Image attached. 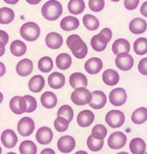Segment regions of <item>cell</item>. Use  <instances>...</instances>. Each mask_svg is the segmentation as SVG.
<instances>
[{"instance_id":"1","label":"cell","mask_w":147,"mask_h":154,"mask_svg":"<svg viewBox=\"0 0 147 154\" xmlns=\"http://www.w3.org/2000/svg\"><path fill=\"white\" fill-rule=\"evenodd\" d=\"M66 44L68 48L72 50L73 56L76 58L83 59L87 55L88 49L86 42L78 35H72L66 40Z\"/></svg>"},{"instance_id":"2","label":"cell","mask_w":147,"mask_h":154,"mask_svg":"<svg viewBox=\"0 0 147 154\" xmlns=\"http://www.w3.org/2000/svg\"><path fill=\"white\" fill-rule=\"evenodd\" d=\"M62 12H63V6L61 3L56 0H50L46 2L41 7L42 16L47 20H50V21H54L57 20L62 15Z\"/></svg>"},{"instance_id":"3","label":"cell","mask_w":147,"mask_h":154,"mask_svg":"<svg viewBox=\"0 0 147 154\" xmlns=\"http://www.w3.org/2000/svg\"><path fill=\"white\" fill-rule=\"evenodd\" d=\"M41 34L40 26L35 22H26L20 27V35L28 42H35Z\"/></svg>"},{"instance_id":"4","label":"cell","mask_w":147,"mask_h":154,"mask_svg":"<svg viewBox=\"0 0 147 154\" xmlns=\"http://www.w3.org/2000/svg\"><path fill=\"white\" fill-rule=\"evenodd\" d=\"M92 93L87 90L86 87H80L75 89L71 95V100L77 106H84L91 102L92 100Z\"/></svg>"},{"instance_id":"5","label":"cell","mask_w":147,"mask_h":154,"mask_svg":"<svg viewBox=\"0 0 147 154\" xmlns=\"http://www.w3.org/2000/svg\"><path fill=\"white\" fill-rule=\"evenodd\" d=\"M125 116L120 110H111L106 115V122L111 128H119L124 123Z\"/></svg>"},{"instance_id":"6","label":"cell","mask_w":147,"mask_h":154,"mask_svg":"<svg viewBox=\"0 0 147 154\" xmlns=\"http://www.w3.org/2000/svg\"><path fill=\"white\" fill-rule=\"evenodd\" d=\"M126 142H127L126 135L121 131H116V132L112 133L110 137H109L108 144H109V147H110L111 149L118 150V149L123 148Z\"/></svg>"},{"instance_id":"7","label":"cell","mask_w":147,"mask_h":154,"mask_svg":"<svg viewBox=\"0 0 147 154\" xmlns=\"http://www.w3.org/2000/svg\"><path fill=\"white\" fill-rule=\"evenodd\" d=\"M126 100L127 93L122 87H118L112 90L109 94V101L113 106L120 107L126 102Z\"/></svg>"},{"instance_id":"8","label":"cell","mask_w":147,"mask_h":154,"mask_svg":"<svg viewBox=\"0 0 147 154\" xmlns=\"http://www.w3.org/2000/svg\"><path fill=\"white\" fill-rule=\"evenodd\" d=\"M35 131V122L30 117H23L18 123V132L22 137H28Z\"/></svg>"},{"instance_id":"9","label":"cell","mask_w":147,"mask_h":154,"mask_svg":"<svg viewBox=\"0 0 147 154\" xmlns=\"http://www.w3.org/2000/svg\"><path fill=\"white\" fill-rule=\"evenodd\" d=\"M115 65L121 71H127L133 67L134 59L130 55H129V53L120 54L115 58Z\"/></svg>"},{"instance_id":"10","label":"cell","mask_w":147,"mask_h":154,"mask_svg":"<svg viewBox=\"0 0 147 154\" xmlns=\"http://www.w3.org/2000/svg\"><path fill=\"white\" fill-rule=\"evenodd\" d=\"M76 145V141L71 136H63L57 141V148L63 153H70Z\"/></svg>"},{"instance_id":"11","label":"cell","mask_w":147,"mask_h":154,"mask_svg":"<svg viewBox=\"0 0 147 154\" xmlns=\"http://www.w3.org/2000/svg\"><path fill=\"white\" fill-rule=\"evenodd\" d=\"M10 108L14 114L21 115L23 113H26V104L24 97L15 96L10 100Z\"/></svg>"},{"instance_id":"12","label":"cell","mask_w":147,"mask_h":154,"mask_svg":"<svg viewBox=\"0 0 147 154\" xmlns=\"http://www.w3.org/2000/svg\"><path fill=\"white\" fill-rule=\"evenodd\" d=\"M92 100L89 106L93 109H100L105 107L107 103V96L102 91H93L92 93Z\"/></svg>"},{"instance_id":"13","label":"cell","mask_w":147,"mask_h":154,"mask_svg":"<svg viewBox=\"0 0 147 154\" xmlns=\"http://www.w3.org/2000/svg\"><path fill=\"white\" fill-rule=\"evenodd\" d=\"M1 142L6 148H13L18 142V137L12 130H5L1 134Z\"/></svg>"},{"instance_id":"14","label":"cell","mask_w":147,"mask_h":154,"mask_svg":"<svg viewBox=\"0 0 147 154\" xmlns=\"http://www.w3.org/2000/svg\"><path fill=\"white\" fill-rule=\"evenodd\" d=\"M93 121H94V114L90 110H83L79 112L77 117L78 124L82 128L89 127L93 122Z\"/></svg>"},{"instance_id":"15","label":"cell","mask_w":147,"mask_h":154,"mask_svg":"<svg viewBox=\"0 0 147 154\" xmlns=\"http://www.w3.org/2000/svg\"><path fill=\"white\" fill-rule=\"evenodd\" d=\"M33 62L28 58H24L20 60L16 66V71L17 73L21 77H26L30 75V73L33 71Z\"/></svg>"},{"instance_id":"16","label":"cell","mask_w":147,"mask_h":154,"mask_svg":"<svg viewBox=\"0 0 147 154\" xmlns=\"http://www.w3.org/2000/svg\"><path fill=\"white\" fill-rule=\"evenodd\" d=\"M130 50V42L123 38L117 39L112 45V51L115 55L118 56L123 53H129Z\"/></svg>"},{"instance_id":"17","label":"cell","mask_w":147,"mask_h":154,"mask_svg":"<svg viewBox=\"0 0 147 154\" xmlns=\"http://www.w3.org/2000/svg\"><path fill=\"white\" fill-rule=\"evenodd\" d=\"M71 86L74 89L80 87H86L88 85V80L86 76L81 72H74L70 77Z\"/></svg>"},{"instance_id":"18","label":"cell","mask_w":147,"mask_h":154,"mask_svg":"<svg viewBox=\"0 0 147 154\" xmlns=\"http://www.w3.org/2000/svg\"><path fill=\"white\" fill-rule=\"evenodd\" d=\"M36 140L41 144H48L52 141L53 132L49 127H41L37 131Z\"/></svg>"},{"instance_id":"19","label":"cell","mask_w":147,"mask_h":154,"mask_svg":"<svg viewBox=\"0 0 147 154\" xmlns=\"http://www.w3.org/2000/svg\"><path fill=\"white\" fill-rule=\"evenodd\" d=\"M46 45L51 49H57L63 45V37L56 32H51L46 35Z\"/></svg>"},{"instance_id":"20","label":"cell","mask_w":147,"mask_h":154,"mask_svg":"<svg viewBox=\"0 0 147 154\" xmlns=\"http://www.w3.org/2000/svg\"><path fill=\"white\" fill-rule=\"evenodd\" d=\"M102 61L98 57H92L85 63V70L89 74H97L102 69Z\"/></svg>"},{"instance_id":"21","label":"cell","mask_w":147,"mask_h":154,"mask_svg":"<svg viewBox=\"0 0 147 154\" xmlns=\"http://www.w3.org/2000/svg\"><path fill=\"white\" fill-rule=\"evenodd\" d=\"M49 85L53 89H60L65 84V77L60 72H53L49 76L48 79Z\"/></svg>"},{"instance_id":"22","label":"cell","mask_w":147,"mask_h":154,"mask_svg":"<svg viewBox=\"0 0 147 154\" xmlns=\"http://www.w3.org/2000/svg\"><path fill=\"white\" fill-rule=\"evenodd\" d=\"M130 31L132 34L140 35L145 32L147 28L146 21L141 18H136L130 22Z\"/></svg>"},{"instance_id":"23","label":"cell","mask_w":147,"mask_h":154,"mask_svg":"<svg viewBox=\"0 0 147 154\" xmlns=\"http://www.w3.org/2000/svg\"><path fill=\"white\" fill-rule=\"evenodd\" d=\"M45 86V79L41 75H35L32 77L28 82V88L33 93L41 92Z\"/></svg>"},{"instance_id":"24","label":"cell","mask_w":147,"mask_h":154,"mask_svg":"<svg viewBox=\"0 0 147 154\" xmlns=\"http://www.w3.org/2000/svg\"><path fill=\"white\" fill-rule=\"evenodd\" d=\"M108 43H109L108 40L101 34L95 35L91 39V46L97 52H101V51L105 50Z\"/></svg>"},{"instance_id":"25","label":"cell","mask_w":147,"mask_h":154,"mask_svg":"<svg viewBox=\"0 0 147 154\" xmlns=\"http://www.w3.org/2000/svg\"><path fill=\"white\" fill-rule=\"evenodd\" d=\"M102 80L106 85L112 86V85H115L118 84L120 80V77L117 71L112 69H109L103 72Z\"/></svg>"},{"instance_id":"26","label":"cell","mask_w":147,"mask_h":154,"mask_svg":"<svg viewBox=\"0 0 147 154\" xmlns=\"http://www.w3.org/2000/svg\"><path fill=\"white\" fill-rule=\"evenodd\" d=\"M60 26L64 31H72L79 26V20L72 16H66L61 20Z\"/></svg>"},{"instance_id":"27","label":"cell","mask_w":147,"mask_h":154,"mask_svg":"<svg viewBox=\"0 0 147 154\" xmlns=\"http://www.w3.org/2000/svg\"><path fill=\"white\" fill-rule=\"evenodd\" d=\"M41 102L46 108H54L57 104V95L52 92H45L41 97Z\"/></svg>"},{"instance_id":"28","label":"cell","mask_w":147,"mask_h":154,"mask_svg":"<svg viewBox=\"0 0 147 154\" xmlns=\"http://www.w3.org/2000/svg\"><path fill=\"white\" fill-rule=\"evenodd\" d=\"M146 149L145 142L138 137L133 138L130 143V150L132 154H144Z\"/></svg>"},{"instance_id":"29","label":"cell","mask_w":147,"mask_h":154,"mask_svg":"<svg viewBox=\"0 0 147 154\" xmlns=\"http://www.w3.org/2000/svg\"><path fill=\"white\" fill-rule=\"evenodd\" d=\"M72 57L67 53H62L58 55L56 58V63L59 70L65 71L69 69L72 65Z\"/></svg>"},{"instance_id":"30","label":"cell","mask_w":147,"mask_h":154,"mask_svg":"<svg viewBox=\"0 0 147 154\" xmlns=\"http://www.w3.org/2000/svg\"><path fill=\"white\" fill-rule=\"evenodd\" d=\"M10 50L13 56L15 57H21L26 51V46L23 42L20 40L13 41L10 46Z\"/></svg>"},{"instance_id":"31","label":"cell","mask_w":147,"mask_h":154,"mask_svg":"<svg viewBox=\"0 0 147 154\" xmlns=\"http://www.w3.org/2000/svg\"><path fill=\"white\" fill-rule=\"evenodd\" d=\"M86 7L85 2L83 0H71L68 4V10L74 15L80 14L84 12Z\"/></svg>"},{"instance_id":"32","label":"cell","mask_w":147,"mask_h":154,"mask_svg":"<svg viewBox=\"0 0 147 154\" xmlns=\"http://www.w3.org/2000/svg\"><path fill=\"white\" fill-rule=\"evenodd\" d=\"M132 122L135 124H142L147 121V108L146 107H139L136 109L131 116Z\"/></svg>"},{"instance_id":"33","label":"cell","mask_w":147,"mask_h":154,"mask_svg":"<svg viewBox=\"0 0 147 154\" xmlns=\"http://www.w3.org/2000/svg\"><path fill=\"white\" fill-rule=\"evenodd\" d=\"M15 17V13L11 8L1 7L0 9V23L6 25L12 22Z\"/></svg>"},{"instance_id":"34","label":"cell","mask_w":147,"mask_h":154,"mask_svg":"<svg viewBox=\"0 0 147 154\" xmlns=\"http://www.w3.org/2000/svg\"><path fill=\"white\" fill-rule=\"evenodd\" d=\"M83 24L86 29L91 31H94L98 29V27L100 26V21L98 20V19L91 14H86L83 17Z\"/></svg>"},{"instance_id":"35","label":"cell","mask_w":147,"mask_h":154,"mask_svg":"<svg viewBox=\"0 0 147 154\" xmlns=\"http://www.w3.org/2000/svg\"><path fill=\"white\" fill-rule=\"evenodd\" d=\"M134 51L138 56H144L147 53V38L140 37L134 42Z\"/></svg>"},{"instance_id":"36","label":"cell","mask_w":147,"mask_h":154,"mask_svg":"<svg viewBox=\"0 0 147 154\" xmlns=\"http://www.w3.org/2000/svg\"><path fill=\"white\" fill-rule=\"evenodd\" d=\"M20 152L21 154H36L37 147L33 141L25 140L20 145Z\"/></svg>"},{"instance_id":"37","label":"cell","mask_w":147,"mask_h":154,"mask_svg":"<svg viewBox=\"0 0 147 154\" xmlns=\"http://www.w3.org/2000/svg\"><path fill=\"white\" fill-rule=\"evenodd\" d=\"M87 147L92 151V152H99L100 150L102 149L103 144H104V140H100L97 139L95 137H93L92 135L88 137L87 138Z\"/></svg>"},{"instance_id":"38","label":"cell","mask_w":147,"mask_h":154,"mask_svg":"<svg viewBox=\"0 0 147 154\" xmlns=\"http://www.w3.org/2000/svg\"><path fill=\"white\" fill-rule=\"evenodd\" d=\"M38 69L41 72L48 73L53 69V61L49 57H43L38 62Z\"/></svg>"},{"instance_id":"39","label":"cell","mask_w":147,"mask_h":154,"mask_svg":"<svg viewBox=\"0 0 147 154\" xmlns=\"http://www.w3.org/2000/svg\"><path fill=\"white\" fill-rule=\"evenodd\" d=\"M74 112L72 107L69 105H63L57 111V116L68 120L69 122H72L73 119Z\"/></svg>"},{"instance_id":"40","label":"cell","mask_w":147,"mask_h":154,"mask_svg":"<svg viewBox=\"0 0 147 154\" xmlns=\"http://www.w3.org/2000/svg\"><path fill=\"white\" fill-rule=\"evenodd\" d=\"M108 131L106 129V127L102 124H97L93 127V129L92 130V136L97 139L103 140L106 136H107Z\"/></svg>"},{"instance_id":"41","label":"cell","mask_w":147,"mask_h":154,"mask_svg":"<svg viewBox=\"0 0 147 154\" xmlns=\"http://www.w3.org/2000/svg\"><path fill=\"white\" fill-rule=\"evenodd\" d=\"M69 123H70V122L68 120L57 116V118L56 119L55 122H54V126H55V129L57 130V131L64 132V131L68 130Z\"/></svg>"},{"instance_id":"42","label":"cell","mask_w":147,"mask_h":154,"mask_svg":"<svg viewBox=\"0 0 147 154\" xmlns=\"http://www.w3.org/2000/svg\"><path fill=\"white\" fill-rule=\"evenodd\" d=\"M26 104V113H32L34 112L37 107V102L35 98L30 95H25Z\"/></svg>"},{"instance_id":"43","label":"cell","mask_w":147,"mask_h":154,"mask_svg":"<svg viewBox=\"0 0 147 154\" xmlns=\"http://www.w3.org/2000/svg\"><path fill=\"white\" fill-rule=\"evenodd\" d=\"M88 5H89L90 10H92L93 12H99L104 8L105 1L104 0H90L88 2Z\"/></svg>"},{"instance_id":"44","label":"cell","mask_w":147,"mask_h":154,"mask_svg":"<svg viewBox=\"0 0 147 154\" xmlns=\"http://www.w3.org/2000/svg\"><path fill=\"white\" fill-rule=\"evenodd\" d=\"M9 40V36L6 34V32H5L4 30H0V42H1V52H0V56H3L5 53V47L7 44V42Z\"/></svg>"},{"instance_id":"45","label":"cell","mask_w":147,"mask_h":154,"mask_svg":"<svg viewBox=\"0 0 147 154\" xmlns=\"http://www.w3.org/2000/svg\"><path fill=\"white\" fill-rule=\"evenodd\" d=\"M137 69L142 75L147 76V57H145V58L140 60Z\"/></svg>"},{"instance_id":"46","label":"cell","mask_w":147,"mask_h":154,"mask_svg":"<svg viewBox=\"0 0 147 154\" xmlns=\"http://www.w3.org/2000/svg\"><path fill=\"white\" fill-rule=\"evenodd\" d=\"M139 4L138 0H126L124 1V6L126 9L131 11V10H135L136 8L137 7Z\"/></svg>"},{"instance_id":"47","label":"cell","mask_w":147,"mask_h":154,"mask_svg":"<svg viewBox=\"0 0 147 154\" xmlns=\"http://www.w3.org/2000/svg\"><path fill=\"white\" fill-rule=\"evenodd\" d=\"M100 34H101L102 35L105 36L109 42H110V40L112 39V31H111L109 28H104V29H102Z\"/></svg>"},{"instance_id":"48","label":"cell","mask_w":147,"mask_h":154,"mask_svg":"<svg viewBox=\"0 0 147 154\" xmlns=\"http://www.w3.org/2000/svg\"><path fill=\"white\" fill-rule=\"evenodd\" d=\"M140 12H141V14H142L143 16H145V17H146L147 18V1H145V2L142 5V6H141V8H140Z\"/></svg>"},{"instance_id":"49","label":"cell","mask_w":147,"mask_h":154,"mask_svg":"<svg viewBox=\"0 0 147 154\" xmlns=\"http://www.w3.org/2000/svg\"><path fill=\"white\" fill-rule=\"evenodd\" d=\"M41 154H56V152H55V151H54L53 149H51V148H46V149H44V150L41 151Z\"/></svg>"},{"instance_id":"50","label":"cell","mask_w":147,"mask_h":154,"mask_svg":"<svg viewBox=\"0 0 147 154\" xmlns=\"http://www.w3.org/2000/svg\"><path fill=\"white\" fill-rule=\"evenodd\" d=\"M0 66H1V77L5 74V64L3 63H0Z\"/></svg>"},{"instance_id":"51","label":"cell","mask_w":147,"mask_h":154,"mask_svg":"<svg viewBox=\"0 0 147 154\" xmlns=\"http://www.w3.org/2000/svg\"><path fill=\"white\" fill-rule=\"evenodd\" d=\"M5 2L7 3V4H16V3H18V0H15V1H7V0H5Z\"/></svg>"},{"instance_id":"52","label":"cell","mask_w":147,"mask_h":154,"mask_svg":"<svg viewBox=\"0 0 147 154\" xmlns=\"http://www.w3.org/2000/svg\"><path fill=\"white\" fill-rule=\"evenodd\" d=\"M75 154H88L85 151H78V152H77Z\"/></svg>"},{"instance_id":"53","label":"cell","mask_w":147,"mask_h":154,"mask_svg":"<svg viewBox=\"0 0 147 154\" xmlns=\"http://www.w3.org/2000/svg\"><path fill=\"white\" fill-rule=\"evenodd\" d=\"M41 1L40 0H38V1H35V2H33V1H27V3H29V4H39Z\"/></svg>"},{"instance_id":"54","label":"cell","mask_w":147,"mask_h":154,"mask_svg":"<svg viewBox=\"0 0 147 154\" xmlns=\"http://www.w3.org/2000/svg\"><path fill=\"white\" fill-rule=\"evenodd\" d=\"M117 154H129L128 152H119V153Z\"/></svg>"},{"instance_id":"55","label":"cell","mask_w":147,"mask_h":154,"mask_svg":"<svg viewBox=\"0 0 147 154\" xmlns=\"http://www.w3.org/2000/svg\"><path fill=\"white\" fill-rule=\"evenodd\" d=\"M6 154H17V153H15V152H8V153H6Z\"/></svg>"},{"instance_id":"56","label":"cell","mask_w":147,"mask_h":154,"mask_svg":"<svg viewBox=\"0 0 147 154\" xmlns=\"http://www.w3.org/2000/svg\"><path fill=\"white\" fill-rule=\"evenodd\" d=\"M144 154H147V152H145V153H144Z\"/></svg>"}]
</instances>
